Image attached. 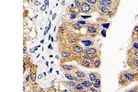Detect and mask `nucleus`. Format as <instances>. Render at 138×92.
<instances>
[{"label": "nucleus", "instance_id": "f257e3e1", "mask_svg": "<svg viewBox=\"0 0 138 92\" xmlns=\"http://www.w3.org/2000/svg\"><path fill=\"white\" fill-rule=\"evenodd\" d=\"M119 85L120 87H127L131 83L136 81V76L135 72L134 70H128V71H121L119 74Z\"/></svg>", "mask_w": 138, "mask_h": 92}, {"label": "nucleus", "instance_id": "f03ea898", "mask_svg": "<svg viewBox=\"0 0 138 92\" xmlns=\"http://www.w3.org/2000/svg\"><path fill=\"white\" fill-rule=\"evenodd\" d=\"M87 36L90 38H96L100 34V25L94 24V23H88L86 26Z\"/></svg>", "mask_w": 138, "mask_h": 92}, {"label": "nucleus", "instance_id": "7ed1b4c3", "mask_svg": "<svg viewBox=\"0 0 138 92\" xmlns=\"http://www.w3.org/2000/svg\"><path fill=\"white\" fill-rule=\"evenodd\" d=\"M98 4L101 6H106L110 7V9L117 12V8L119 7L120 1H115V0H98Z\"/></svg>", "mask_w": 138, "mask_h": 92}, {"label": "nucleus", "instance_id": "20e7f679", "mask_svg": "<svg viewBox=\"0 0 138 92\" xmlns=\"http://www.w3.org/2000/svg\"><path fill=\"white\" fill-rule=\"evenodd\" d=\"M93 11H96V8H92V7L86 1H82V5H81L80 8L78 9V12L89 14L90 12H93Z\"/></svg>", "mask_w": 138, "mask_h": 92}, {"label": "nucleus", "instance_id": "39448f33", "mask_svg": "<svg viewBox=\"0 0 138 92\" xmlns=\"http://www.w3.org/2000/svg\"><path fill=\"white\" fill-rule=\"evenodd\" d=\"M126 64L131 68V70L137 71L138 70V58H131L127 57Z\"/></svg>", "mask_w": 138, "mask_h": 92}, {"label": "nucleus", "instance_id": "423d86ee", "mask_svg": "<svg viewBox=\"0 0 138 92\" xmlns=\"http://www.w3.org/2000/svg\"><path fill=\"white\" fill-rule=\"evenodd\" d=\"M84 53L91 54V55H94V56H100V51L98 50L97 48H94V47H86V48H85Z\"/></svg>", "mask_w": 138, "mask_h": 92}, {"label": "nucleus", "instance_id": "0eeeda50", "mask_svg": "<svg viewBox=\"0 0 138 92\" xmlns=\"http://www.w3.org/2000/svg\"><path fill=\"white\" fill-rule=\"evenodd\" d=\"M73 75L76 77L77 79H78V81H79V83L82 80H85V79H86V73H85V72H83V71L79 70L78 68L76 69V70H75L74 72H72Z\"/></svg>", "mask_w": 138, "mask_h": 92}, {"label": "nucleus", "instance_id": "6e6552de", "mask_svg": "<svg viewBox=\"0 0 138 92\" xmlns=\"http://www.w3.org/2000/svg\"><path fill=\"white\" fill-rule=\"evenodd\" d=\"M76 62H77V64H80L81 66L85 68H92V64H91V62L87 60H85V59H83L81 57H78V58H76Z\"/></svg>", "mask_w": 138, "mask_h": 92}, {"label": "nucleus", "instance_id": "1a4fd4ad", "mask_svg": "<svg viewBox=\"0 0 138 92\" xmlns=\"http://www.w3.org/2000/svg\"><path fill=\"white\" fill-rule=\"evenodd\" d=\"M62 69L64 70V72H74L75 70L77 69L76 65H72V64H61Z\"/></svg>", "mask_w": 138, "mask_h": 92}, {"label": "nucleus", "instance_id": "9d476101", "mask_svg": "<svg viewBox=\"0 0 138 92\" xmlns=\"http://www.w3.org/2000/svg\"><path fill=\"white\" fill-rule=\"evenodd\" d=\"M91 64H92V68H95V69H98V68L100 67L101 65V60H100V56H96L93 59V61L91 62Z\"/></svg>", "mask_w": 138, "mask_h": 92}, {"label": "nucleus", "instance_id": "9b49d317", "mask_svg": "<svg viewBox=\"0 0 138 92\" xmlns=\"http://www.w3.org/2000/svg\"><path fill=\"white\" fill-rule=\"evenodd\" d=\"M87 77H88V79H89L90 81L93 83L97 78L100 77V74L97 73V72H90V73L87 74Z\"/></svg>", "mask_w": 138, "mask_h": 92}, {"label": "nucleus", "instance_id": "f8f14e48", "mask_svg": "<svg viewBox=\"0 0 138 92\" xmlns=\"http://www.w3.org/2000/svg\"><path fill=\"white\" fill-rule=\"evenodd\" d=\"M74 92H88V90L85 89L80 83H76V88L74 89Z\"/></svg>", "mask_w": 138, "mask_h": 92}, {"label": "nucleus", "instance_id": "ddd939ff", "mask_svg": "<svg viewBox=\"0 0 138 92\" xmlns=\"http://www.w3.org/2000/svg\"><path fill=\"white\" fill-rule=\"evenodd\" d=\"M127 57H131V58H138V51L128 49L127 50Z\"/></svg>", "mask_w": 138, "mask_h": 92}, {"label": "nucleus", "instance_id": "4468645a", "mask_svg": "<svg viewBox=\"0 0 138 92\" xmlns=\"http://www.w3.org/2000/svg\"><path fill=\"white\" fill-rule=\"evenodd\" d=\"M80 84L85 88V89H88L91 87V86H93V83L92 82L90 81L89 79L87 80V79H85V80H82V81L80 82Z\"/></svg>", "mask_w": 138, "mask_h": 92}, {"label": "nucleus", "instance_id": "2eb2a0df", "mask_svg": "<svg viewBox=\"0 0 138 92\" xmlns=\"http://www.w3.org/2000/svg\"><path fill=\"white\" fill-rule=\"evenodd\" d=\"M63 84H65L66 86L69 87L71 89H74L75 88H76V81H72V80H68V81H64L63 82Z\"/></svg>", "mask_w": 138, "mask_h": 92}, {"label": "nucleus", "instance_id": "dca6fc26", "mask_svg": "<svg viewBox=\"0 0 138 92\" xmlns=\"http://www.w3.org/2000/svg\"><path fill=\"white\" fill-rule=\"evenodd\" d=\"M79 57L83 58V59H85V60H87L89 61V62H92L93 59L95 58L96 56H94V55H91V54H86V53H82Z\"/></svg>", "mask_w": 138, "mask_h": 92}, {"label": "nucleus", "instance_id": "f3484780", "mask_svg": "<svg viewBox=\"0 0 138 92\" xmlns=\"http://www.w3.org/2000/svg\"><path fill=\"white\" fill-rule=\"evenodd\" d=\"M93 86L96 88V89H101V79H100V77L97 78L96 80L93 82Z\"/></svg>", "mask_w": 138, "mask_h": 92}, {"label": "nucleus", "instance_id": "a211bd4d", "mask_svg": "<svg viewBox=\"0 0 138 92\" xmlns=\"http://www.w3.org/2000/svg\"><path fill=\"white\" fill-rule=\"evenodd\" d=\"M81 42L86 47H92V45L94 44V41H89V40H82Z\"/></svg>", "mask_w": 138, "mask_h": 92}, {"label": "nucleus", "instance_id": "6ab92c4d", "mask_svg": "<svg viewBox=\"0 0 138 92\" xmlns=\"http://www.w3.org/2000/svg\"><path fill=\"white\" fill-rule=\"evenodd\" d=\"M130 49L135 50V51H138V42H136V41H132L131 48Z\"/></svg>", "mask_w": 138, "mask_h": 92}, {"label": "nucleus", "instance_id": "aec40b11", "mask_svg": "<svg viewBox=\"0 0 138 92\" xmlns=\"http://www.w3.org/2000/svg\"><path fill=\"white\" fill-rule=\"evenodd\" d=\"M116 14V12L115 11H113L112 9H110L109 10V12H108V14H107V18H112V17H114V15Z\"/></svg>", "mask_w": 138, "mask_h": 92}, {"label": "nucleus", "instance_id": "412c9836", "mask_svg": "<svg viewBox=\"0 0 138 92\" xmlns=\"http://www.w3.org/2000/svg\"><path fill=\"white\" fill-rule=\"evenodd\" d=\"M87 90H88V92H100V89H96L94 86H91V87H90V88L87 89Z\"/></svg>", "mask_w": 138, "mask_h": 92}, {"label": "nucleus", "instance_id": "4be33fe9", "mask_svg": "<svg viewBox=\"0 0 138 92\" xmlns=\"http://www.w3.org/2000/svg\"><path fill=\"white\" fill-rule=\"evenodd\" d=\"M132 35H138V25L135 26V28H134V30H133Z\"/></svg>", "mask_w": 138, "mask_h": 92}, {"label": "nucleus", "instance_id": "5701e85b", "mask_svg": "<svg viewBox=\"0 0 138 92\" xmlns=\"http://www.w3.org/2000/svg\"><path fill=\"white\" fill-rule=\"evenodd\" d=\"M79 14V13H71V14L69 15V18L70 19H74V18H76L77 17V15Z\"/></svg>", "mask_w": 138, "mask_h": 92}, {"label": "nucleus", "instance_id": "b1692460", "mask_svg": "<svg viewBox=\"0 0 138 92\" xmlns=\"http://www.w3.org/2000/svg\"><path fill=\"white\" fill-rule=\"evenodd\" d=\"M76 22H77V23H78L79 25H81V26H83V25H87V24H88V23H87L86 21H83V20H77Z\"/></svg>", "mask_w": 138, "mask_h": 92}, {"label": "nucleus", "instance_id": "393cba45", "mask_svg": "<svg viewBox=\"0 0 138 92\" xmlns=\"http://www.w3.org/2000/svg\"><path fill=\"white\" fill-rule=\"evenodd\" d=\"M50 28H51V23L47 26V28H46V30H45V31H44V33H43V35H46L47 33H48V31H49V30H50Z\"/></svg>", "mask_w": 138, "mask_h": 92}, {"label": "nucleus", "instance_id": "a878e982", "mask_svg": "<svg viewBox=\"0 0 138 92\" xmlns=\"http://www.w3.org/2000/svg\"><path fill=\"white\" fill-rule=\"evenodd\" d=\"M132 41H136L138 42V35H132Z\"/></svg>", "mask_w": 138, "mask_h": 92}, {"label": "nucleus", "instance_id": "bb28decb", "mask_svg": "<svg viewBox=\"0 0 138 92\" xmlns=\"http://www.w3.org/2000/svg\"><path fill=\"white\" fill-rule=\"evenodd\" d=\"M101 26H102L104 29H108L109 27H110V23H102Z\"/></svg>", "mask_w": 138, "mask_h": 92}, {"label": "nucleus", "instance_id": "cd10ccee", "mask_svg": "<svg viewBox=\"0 0 138 92\" xmlns=\"http://www.w3.org/2000/svg\"><path fill=\"white\" fill-rule=\"evenodd\" d=\"M31 80V74H29L27 76V77H26V81L27 82H30Z\"/></svg>", "mask_w": 138, "mask_h": 92}, {"label": "nucleus", "instance_id": "c85d7f7f", "mask_svg": "<svg viewBox=\"0 0 138 92\" xmlns=\"http://www.w3.org/2000/svg\"><path fill=\"white\" fill-rule=\"evenodd\" d=\"M46 7H47V6H46V5L44 4V5H43V6H42V7H41V11H44L45 9H46Z\"/></svg>", "mask_w": 138, "mask_h": 92}, {"label": "nucleus", "instance_id": "c756f323", "mask_svg": "<svg viewBox=\"0 0 138 92\" xmlns=\"http://www.w3.org/2000/svg\"><path fill=\"white\" fill-rule=\"evenodd\" d=\"M101 34H102L103 37H106V31H105V30H103V31H101Z\"/></svg>", "mask_w": 138, "mask_h": 92}, {"label": "nucleus", "instance_id": "7c9ffc66", "mask_svg": "<svg viewBox=\"0 0 138 92\" xmlns=\"http://www.w3.org/2000/svg\"><path fill=\"white\" fill-rule=\"evenodd\" d=\"M33 3H34L36 6H39V5L41 4V2H40V1H33Z\"/></svg>", "mask_w": 138, "mask_h": 92}, {"label": "nucleus", "instance_id": "2f4dec72", "mask_svg": "<svg viewBox=\"0 0 138 92\" xmlns=\"http://www.w3.org/2000/svg\"><path fill=\"white\" fill-rule=\"evenodd\" d=\"M135 76H136V81H138V70L135 71Z\"/></svg>", "mask_w": 138, "mask_h": 92}, {"label": "nucleus", "instance_id": "473e14b6", "mask_svg": "<svg viewBox=\"0 0 138 92\" xmlns=\"http://www.w3.org/2000/svg\"><path fill=\"white\" fill-rule=\"evenodd\" d=\"M91 16L90 15H88V16H82V18H90Z\"/></svg>", "mask_w": 138, "mask_h": 92}, {"label": "nucleus", "instance_id": "72a5a7b5", "mask_svg": "<svg viewBox=\"0 0 138 92\" xmlns=\"http://www.w3.org/2000/svg\"><path fill=\"white\" fill-rule=\"evenodd\" d=\"M23 52H24V53H26V52H27V47H26V45H24V49H23Z\"/></svg>", "mask_w": 138, "mask_h": 92}, {"label": "nucleus", "instance_id": "f704fd0d", "mask_svg": "<svg viewBox=\"0 0 138 92\" xmlns=\"http://www.w3.org/2000/svg\"><path fill=\"white\" fill-rule=\"evenodd\" d=\"M48 48H49V49H51V50H52V49H53V48H52V44H49Z\"/></svg>", "mask_w": 138, "mask_h": 92}, {"label": "nucleus", "instance_id": "c9c22d12", "mask_svg": "<svg viewBox=\"0 0 138 92\" xmlns=\"http://www.w3.org/2000/svg\"><path fill=\"white\" fill-rule=\"evenodd\" d=\"M45 5L48 7V5H49V1H48V0H46V1H45Z\"/></svg>", "mask_w": 138, "mask_h": 92}, {"label": "nucleus", "instance_id": "e433bc0d", "mask_svg": "<svg viewBox=\"0 0 138 92\" xmlns=\"http://www.w3.org/2000/svg\"><path fill=\"white\" fill-rule=\"evenodd\" d=\"M55 18H56V14H53L52 15V19H55Z\"/></svg>", "mask_w": 138, "mask_h": 92}, {"label": "nucleus", "instance_id": "4c0bfd02", "mask_svg": "<svg viewBox=\"0 0 138 92\" xmlns=\"http://www.w3.org/2000/svg\"><path fill=\"white\" fill-rule=\"evenodd\" d=\"M60 92H69L68 90H66V89H65V90H62V91H60Z\"/></svg>", "mask_w": 138, "mask_h": 92}, {"label": "nucleus", "instance_id": "58836bf2", "mask_svg": "<svg viewBox=\"0 0 138 92\" xmlns=\"http://www.w3.org/2000/svg\"><path fill=\"white\" fill-rule=\"evenodd\" d=\"M62 5L63 6H65V5H66V2H65V1H62Z\"/></svg>", "mask_w": 138, "mask_h": 92}, {"label": "nucleus", "instance_id": "ea45409f", "mask_svg": "<svg viewBox=\"0 0 138 92\" xmlns=\"http://www.w3.org/2000/svg\"><path fill=\"white\" fill-rule=\"evenodd\" d=\"M41 77H42V75H40V76H39V77H38V78H39V79H41Z\"/></svg>", "mask_w": 138, "mask_h": 92}, {"label": "nucleus", "instance_id": "a19ab883", "mask_svg": "<svg viewBox=\"0 0 138 92\" xmlns=\"http://www.w3.org/2000/svg\"><path fill=\"white\" fill-rule=\"evenodd\" d=\"M34 51H35L34 49H31V53H34Z\"/></svg>", "mask_w": 138, "mask_h": 92}]
</instances>
